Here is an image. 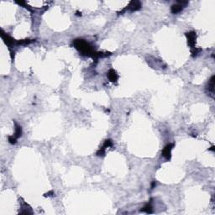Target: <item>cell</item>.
Masks as SVG:
<instances>
[{
  "label": "cell",
  "mask_w": 215,
  "mask_h": 215,
  "mask_svg": "<svg viewBox=\"0 0 215 215\" xmlns=\"http://www.w3.org/2000/svg\"><path fill=\"white\" fill-rule=\"evenodd\" d=\"M142 211H143V212H145V213H147V214H151V213H152V207H151L150 203H149V204H147L145 208H143Z\"/></svg>",
  "instance_id": "cell-9"
},
{
  "label": "cell",
  "mask_w": 215,
  "mask_h": 215,
  "mask_svg": "<svg viewBox=\"0 0 215 215\" xmlns=\"http://www.w3.org/2000/svg\"><path fill=\"white\" fill-rule=\"evenodd\" d=\"M214 146H212V147H211V149H209V150H214Z\"/></svg>",
  "instance_id": "cell-10"
},
{
  "label": "cell",
  "mask_w": 215,
  "mask_h": 215,
  "mask_svg": "<svg viewBox=\"0 0 215 215\" xmlns=\"http://www.w3.org/2000/svg\"><path fill=\"white\" fill-rule=\"evenodd\" d=\"M73 44L75 47L82 55H86V56H88L93 57L94 54H95L93 49L92 48V46L87 43V41H85L84 40H75Z\"/></svg>",
  "instance_id": "cell-1"
},
{
  "label": "cell",
  "mask_w": 215,
  "mask_h": 215,
  "mask_svg": "<svg viewBox=\"0 0 215 215\" xmlns=\"http://www.w3.org/2000/svg\"><path fill=\"white\" fill-rule=\"evenodd\" d=\"M108 79L111 81V82H116V81L118 80V78H119V76H118V74L116 73V72L114 71V69H110L109 71H108Z\"/></svg>",
  "instance_id": "cell-6"
},
{
  "label": "cell",
  "mask_w": 215,
  "mask_h": 215,
  "mask_svg": "<svg viewBox=\"0 0 215 215\" xmlns=\"http://www.w3.org/2000/svg\"><path fill=\"white\" fill-rule=\"evenodd\" d=\"M187 4H188V2H178V4L171 6V12L173 13H177L181 12L183 7L185 6Z\"/></svg>",
  "instance_id": "cell-2"
},
{
  "label": "cell",
  "mask_w": 215,
  "mask_h": 215,
  "mask_svg": "<svg viewBox=\"0 0 215 215\" xmlns=\"http://www.w3.org/2000/svg\"><path fill=\"white\" fill-rule=\"evenodd\" d=\"M173 146H174L173 144H169V145H167L166 147L164 148L163 151H162V155L167 160H170V158H171V150H172Z\"/></svg>",
  "instance_id": "cell-3"
},
{
  "label": "cell",
  "mask_w": 215,
  "mask_h": 215,
  "mask_svg": "<svg viewBox=\"0 0 215 215\" xmlns=\"http://www.w3.org/2000/svg\"><path fill=\"white\" fill-rule=\"evenodd\" d=\"M141 8V4L139 1H132L128 5L127 9H129L130 11H136Z\"/></svg>",
  "instance_id": "cell-5"
},
{
  "label": "cell",
  "mask_w": 215,
  "mask_h": 215,
  "mask_svg": "<svg viewBox=\"0 0 215 215\" xmlns=\"http://www.w3.org/2000/svg\"><path fill=\"white\" fill-rule=\"evenodd\" d=\"M186 35L188 37V45L191 47L194 48L195 43H196V33L195 32H189Z\"/></svg>",
  "instance_id": "cell-4"
},
{
  "label": "cell",
  "mask_w": 215,
  "mask_h": 215,
  "mask_svg": "<svg viewBox=\"0 0 215 215\" xmlns=\"http://www.w3.org/2000/svg\"><path fill=\"white\" fill-rule=\"evenodd\" d=\"M208 91L211 92L212 95L214 94V76H213L211 77L210 81L208 82Z\"/></svg>",
  "instance_id": "cell-7"
},
{
  "label": "cell",
  "mask_w": 215,
  "mask_h": 215,
  "mask_svg": "<svg viewBox=\"0 0 215 215\" xmlns=\"http://www.w3.org/2000/svg\"><path fill=\"white\" fill-rule=\"evenodd\" d=\"M21 134H22V129H21V127L19 126V125H16V128H15V134H14V137L17 139L21 136Z\"/></svg>",
  "instance_id": "cell-8"
}]
</instances>
